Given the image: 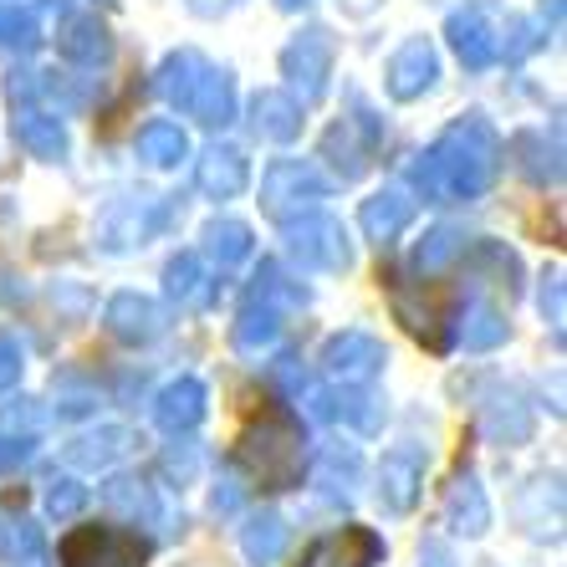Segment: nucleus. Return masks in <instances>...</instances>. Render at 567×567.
I'll return each mask as SVG.
<instances>
[{"label":"nucleus","mask_w":567,"mask_h":567,"mask_svg":"<svg viewBox=\"0 0 567 567\" xmlns=\"http://www.w3.org/2000/svg\"><path fill=\"white\" fill-rule=\"evenodd\" d=\"M236 465L251 475L261 491H291L302 486V471H307V445H302V430L291 420H261L251 424L236 445Z\"/></svg>","instance_id":"nucleus-1"},{"label":"nucleus","mask_w":567,"mask_h":567,"mask_svg":"<svg viewBox=\"0 0 567 567\" xmlns=\"http://www.w3.org/2000/svg\"><path fill=\"white\" fill-rule=\"evenodd\" d=\"M148 542L113 527H78L62 542V567H144Z\"/></svg>","instance_id":"nucleus-2"},{"label":"nucleus","mask_w":567,"mask_h":567,"mask_svg":"<svg viewBox=\"0 0 567 567\" xmlns=\"http://www.w3.org/2000/svg\"><path fill=\"white\" fill-rule=\"evenodd\" d=\"M424 465H430V455H424L420 445H394L389 455L379 461V502L383 512H414V502H420V486H424Z\"/></svg>","instance_id":"nucleus-3"},{"label":"nucleus","mask_w":567,"mask_h":567,"mask_svg":"<svg viewBox=\"0 0 567 567\" xmlns=\"http://www.w3.org/2000/svg\"><path fill=\"white\" fill-rule=\"evenodd\" d=\"M383 563V537L373 527H338L328 537H317L302 553L297 567H379Z\"/></svg>","instance_id":"nucleus-4"},{"label":"nucleus","mask_w":567,"mask_h":567,"mask_svg":"<svg viewBox=\"0 0 567 567\" xmlns=\"http://www.w3.org/2000/svg\"><path fill=\"white\" fill-rule=\"evenodd\" d=\"M383 363H389V353H383V343L369 338V332H338V338L322 348V369H328L332 379L358 383V389H363Z\"/></svg>","instance_id":"nucleus-5"},{"label":"nucleus","mask_w":567,"mask_h":567,"mask_svg":"<svg viewBox=\"0 0 567 567\" xmlns=\"http://www.w3.org/2000/svg\"><path fill=\"white\" fill-rule=\"evenodd\" d=\"M103 506L118 516V522H133V527H158V522H164V502H158L154 481L138 471L113 475L103 486Z\"/></svg>","instance_id":"nucleus-6"},{"label":"nucleus","mask_w":567,"mask_h":567,"mask_svg":"<svg viewBox=\"0 0 567 567\" xmlns=\"http://www.w3.org/2000/svg\"><path fill=\"white\" fill-rule=\"evenodd\" d=\"M291 251L302 256V266H317V271H343L348 261H353V251H348V236L338 220H297L291 225Z\"/></svg>","instance_id":"nucleus-7"},{"label":"nucleus","mask_w":567,"mask_h":567,"mask_svg":"<svg viewBox=\"0 0 567 567\" xmlns=\"http://www.w3.org/2000/svg\"><path fill=\"white\" fill-rule=\"evenodd\" d=\"M445 522H450V532H461V537H486L491 532V502H486V491H481L471 465H461V471L450 475Z\"/></svg>","instance_id":"nucleus-8"},{"label":"nucleus","mask_w":567,"mask_h":567,"mask_svg":"<svg viewBox=\"0 0 567 567\" xmlns=\"http://www.w3.org/2000/svg\"><path fill=\"white\" fill-rule=\"evenodd\" d=\"M516 522L537 542L563 537V475H537V481L522 491V502H516Z\"/></svg>","instance_id":"nucleus-9"},{"label":"nucleus","mask_w":567,"mask_h":567,"mask_svg":"<svg viewBox=\"0 0 567 567\" xmlns=\"http://www.w3.org/2000/svg\"><path fill=\"white\" fill-rule=\"evenodd\" d=\"M107 332L123 338V343H154L158 332H164V307L138 297V291H118L113 302H107Z\"/></svg>","instance_id":"nucleus-10"},{"label":"nucleus","mask_w":567,"mask_h":567,"mask_svg":"<svg viewBox=\"0 0 567 567\" xmlns=\"http://www.w3.org/2000/svg\"><path fill=\"white\" fill-rule=\"evenodd\" d=\"M210 410V394H205V383L199 379H174L169 389H158L154 399V420L169 430V435H189L199 420Z\"/></svg>","instance_id":"nucleus-11"},{"label":"nucleus","mask_w":567,"mask_h":567,"mask_svg":"<svg viewBox=\"0 0 567 567\" xmlns=\"http://www.w3.org/2000/svg\"><path fill=\"white\" fill-rule=\"evenodd\" d=\"M481 430H486L496 445H527L532 440V410L522 404L516 389H496V394L481 404Z\"/></svg>","instance_id":"nucleus-12"},{"label":"nucleus","mask_w":567,"mask_h":567,"mask_svg":"<svg viewBox=\"0 0 567 567\" xmlns=\"http://www.w3.org/2000/svg\"><path fill=\"white\" fill-rule=\"evenodd\" d=\"M312 199H317V179L307 164H277V169L266 174V210L277 215V220H291Z\"/></svg>","instance_id":"nucleus-13"},{"label":"nucleus","mask_w":567,"mask_h":567,"mask_svg":"<svg viewBox=\"0 0 567 567\" xmlns=\"http://www.w3.org/2000/svg\"><path fill=\"white\" fill-rule=\"evenodd\" d=\"M358 475H363V461H358L353 445H328L317 455V491H322V502H353L358 496Z\"/></svg>","instance_id":"nucleus-14"},{"label":"nucleus","mask_w":567,"mask_h":567,"mask_svg":"<svg viewBox=\"0 0 567 567\" xmlns=\"http://www.w3.org/2000/svg\"><path fill=\"white\" fill-rule=\"evenodd\" d=\"M133 450V435L123 430V424H103V430H93V435H82L66 445V465H78V471H107V465L118 461V455H128Z\"/></svg>","instance_id":"nucleus-15"},{"label":"nucleus","mask_w":567,"mask_h":567,"mask_svg":"<svg viewBox=\"0 0 567 567\" xmlns=\"http://www.w3.org/2000/svg\"><path fill=\"white\" fill-rule=\"evenodd\" d=\"M430 82H435V52H430V41H410V47H399L394 62H389V93L414 97V93H424Z\"/></svg>","instance_id":"nucleus-16"},{"label":"nucleus","mask_w":567,"mask_h":567,"mask_svg":"<svg viewBox=\"0 0 567 567\" xmlns=\"http://www.w3.org/2000/svg\"><path fill=\"white\" fill-rule=\"evenodd\" d=\"M240 553L251 557L256 567H277L281 553H287V522H281L277 512L246 516V527H240Z\"/></svg>","instance_id":"nucleus-17"},{"label":"nucleus","mask_w":567,"mask_h":567,"mask_svg":"<svg viewBox=\"0 0 567 567\" xmlns=\"http://www.w3.org/2000/svg\"><path fill=\"white\" fill-rule=\"evenodd\" d=\"M414 215V199L399 195V189H389V195H373L369 205H363V230H369V240H394L404 225H410Z\"/></svg>","instance_id":"nucleus-18"},{"label":"nucleus","mask_w":567,"mask_h":567,"mask_svg":"<svg viewBox=\"0 0 567 567\" xmlns=\"http://www.w3.org/2000/svg\"><path fill=\"white\" fill-rule=\"evenodd\" d=\"M328 62H332V52H328V41H322V31H307V37L287 52V78L297 82L307 72L302 97H312L317 87H322V78H328Z\"/></svg>","instance_id":"nucleus-19"},{"label":"nucleus","mask_w":567,"mask_h":567,"mask_svg":"<svg viewBox=\"0 0 567 567\" xmlns=\"http://www.w3.org/2000/svg\"><path fill=\"white\" fill-rule=\"evenodd\" d=\"M450 41H455V52H461L465 66H486L491 56L502 52V41L491 37V27H481L475 16H461V21H450Z\"/></svg>","instance_id":"nucleus-20"},{"label":"nucleus","mask_w":567,"mask_h":567,"mask_svg":"<svg viewBox=\"0 0 567 567\" xmlns=\"http://www.w3.org/2000/svg\"><path fill=\"white\" fill-rule=\"evenodd\" d=\"M297 118H302V103L291 93H261L256 97V128L266 138H291L297 133Z\"/></svg>","instance_id":"nucleus-21"},{"label":"nucleus","mask_w":567,"mask_h":567,"mask_svg":"<svg viewBox=\"0 0 567 567\" xmlns=\"http://www.w3.org/2000/svg\"><path fill=\"white\" fill-rule=\"evenodd\" d=\"M41 557V527L31 516H6L0 522V563H37Z\"/></svg>","instance_id":"nucleus-22"},{"label":"nucleus","mask_w":567,"mask_h":567,"mask_svg":"<svg viewBox=\"0 0 567 567\" xmlns=\"http://www.w3.org/2000/svg\"><path fill=\"white\" fill-rule=\"evenodd\" d=\"M246 185V158L230 154V148H215L205 164H199V189H210V195H236Z\"/></svg>","instance_id":"nucleus-23"},{"label":"nucleus","mask_w":567,"mask_h":567,"mask_svg":"<svg viewBox=\"0 0 567 567\" xmlns=\"http://www.w3.org/2000/svg\"><path fill=\"white\" fill-rule=\"evenodd\" d=\"M461 343L471 348V353H486V348L506 343V317L496 312V307H471L461 322Z\"/></svg>","instance_id":"nucleus-24"},{"label":"nucleus","mask_w":567,"mask_h":567,"mask_svg":"<svg viewBox=\"0 0 567 567\" xmlns=\"http://www.w3.org/2000/svg\"><path fill=\"white\" fill-rule=\"evenodd\" d=\"M205 266H199V256H179V261L169 266V297L179 307H199L205 302Z\"/></svg>","instance_id":"nucleus-25"},{"label":"nucleus","mask_w":567,"mask_h":567,"mask_svg":"<svg viewBox=\"0 0 567 567\" xmlns=\"http://www.w3.org/2000/svg\"><path fill=\"white\" fill-rule=\"evenodd\" d=\"M138 148L154 164H174V158H185V133H179V123H148L138 133Z\"/></svg>","instance_id":"nucleus-26"},{"label":"nucleus","mask_w":567,"mask_h":567,"mask_svg":"<svg viewBox=\"0 0 567 567\" xmlns=\"http://www.w3.org/2000/svg\"><path fill=\"white\" fill-rule=\"evenodd\" d=\"M210 256L220 266H236L240 256H251V230L246 225H236V220H220V225H210Z\"/></svg>","instance_id":"nucleus-27"},{"label":"nucleus","mask_w":567,"mask_h":567,"mask_svg":"<svg viewBox=\"0 0 567 567\" xmlns=\"http://www.w3.org/2000/svg\"><path fill=\"white\" fill-rule=\"evenodd\" d=\"M461 251H465V240L455 236V230H435V236H424V246H420V256H414V261H420L424 277H435V271H445V266L455 261Z\"/></svg>","instance_id":"nucleus-28"},{"label":"nucleus","mask_w":567,"mask_h":567,"mask_svg":"<svg viewBox=\"0 0 567 567\" xmlns=\"http://www.w3.org/2000/svg\"><path fill=\"white\" fill-rule=\"evenodd\" d=\"M82 506H87V486H82V481H72V475H52V481H47V512H52L56 522L78 516Z\"/></svg>","instance_id":"nucleus-29"},{"label":"nucleus","mask_w":567,"mask_h":567,"mask_svg":"<svg viewBox=\"0 0 567 567\" xmlns=\"http://www.w3.org/2000/svg\"><path fill=\"white\" fill-rule=\"evenodd\" d=\"M62 52H66V56H78V62H93V56H103V52H107L103 27H97V21H78V27H66Z\"/></svg>","instance_id":"nucleus-30"},{"label":"nucleus","mask_w":567,"mask_h":567,"mask_svg":"<svg viewBox=\"0 0 567 567\" xmlns=\"http://www.w3.org/2000/svg\"><path fill=\"white\" fill-rule=\"evenodd\" d=\"M21 144L41 158H56L62 154V128H56V118H21Z\"/></svg>","instance_id":"nucleus-31"},{"label":"nucleus","mask_w":567,"mask_h":567,"mask_svg":"<svg viewBox=\"0 0 567 567\" xmlns=\"http://www.w3.org/2000/svg\"><path fill=\"white\" fill-rule=\"evenodd\" d=\"M37 435H16V430H0V471H16V465L31 461Z\"/></svg>","instance_id":"nucleus-32"},{"label":"nucleus","mask_w":567,"mask_h":567,"mask_svg":"<svg viewBox=\"0 0 567 567\" xmlns=\"http://www.w3.org/2000/svg\"><path fill=\"white\" fill-rule=\"evenodd\" d=\"M164 471L179 475V481H189V475L199 471V450L189 445V440H179V445H169V455H164Z\"/></svg>","instance_id":"nucleus-33"},{"label":"nucleus","mask_w":567,"mask_h":567,"mask_svg":"<svg viewBox=\"0 0 567 567\" xmlns=\"http://www.w3.org/2000/svg\"><path fill=\"white\" fill-rule=\"evenodd\" d=\"M21 343H16L11 332H0V389H11L16 379H21Z\"/></svg>","instance_id":"nucleus-34"},{"label":"nucleus","mask_w":567,"mask_h":567,"mask_svg":"<svg viewBox=\"0 0 567 567\" xmlns=\"http://www.w3.org/2000/svg\"><path fill=\"white\" fill-rule=\"evenodd\" d=\"M236 506H240V486L225 475L220 486H215V512H236Z\"/></svg>","instance_id":"nucleus-35"},{"label":"nucleus","mask_w":567,"mask_h":567,"mask_svg":"<svg viewBox=\"0 0 567 567\" xmlns=\"http://www.w3.org/2000/svg\"><path fill=\"white\" fill-rule=\"evenodd\" d=\"M420 567H461L455 557H450V547H440V542H424L420 553Z\"/></svg>","instance_id":"nucleus-36"},{"label":"nucleus","mask_w":567,"mask_h":567,"mask_svg":"<svg viewBox=\"0 0 567 567\" xmlns=\"http://www.w3.org/2000/svg\"><path fill=\"white\" fill-rule=\"evenodd\" d=\"M542 312L553 317V322H563V287H557V277H553V287L542 291Z\"/></svg>","instance_id":"nucleus-37"},{"label":"nucleus","mask_w":567,"mask_h":567,"mask_svg":"<svg viewBox=\"0 0 567 567\" xmlns=\"http://www.w3.org/2000/svg\"><path fill=\"white\" fill-rule=\"evenodd\" d=\"M195 6H199L205 16H210V11H220V6H230V0H195Z\"/></svg>","instance_id":"nucleus-38"},{"label":"nucleus","mask_w":567,"mask_h":567,"mask_svg":"<svg viewBox=\"0 0 567 567\" xmlns=\"http://www.w3.org/2000/svg\"><path fill=\"white\" fill-rule=\"evenodd\" d=\"M369 6H373V0H348V11H358V16L369 11Z\"/></svg>","instance_id":"nucleus-39"},{"label":"nucleus","mask_w":567,"mask_h":567,"mask_svg":"<svg viewBox=\"0 0 567 567\" xmlns=\"http://www.w3.org/2000/svg\"><path fill=\"white\" fill-rule=\"evenodd\" d=\"M277 6H287V11H297V6H307V0H277Z\"/></svg>","instance_id":"nucleus-40"}]
</instances>
